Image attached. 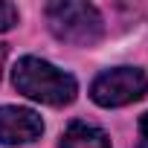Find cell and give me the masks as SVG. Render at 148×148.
<instances>
[{
	"mask_svg": "<svg viewBox=\"0 0 148 148\" xmlns=\"http://www.w3.org/2000/svg\"><path fill=\"white\" fill-rule=\"evenodd\" d=\"M12 82H15L18 93H23L35 102L52 105V108L70 105L79 93V84L70 73H64V70L52 67L49 61H41L35 55H26V58H21L15 64Z\"/></svg>",
	"mask_w": 148,
	"mask_h": 148,
	"instance_id": "1",
	"label": "cell"
},
{
	"mask_svg": "<svg viewBox=\"0 0 148 148\" xmlns=\"http://www.w3.org/2000/svg\"><path fill=\"white\" fill-rule=\"evenodd\" d=\"M47 23L58 41L76 44V47H93L105 32L99 9L93 3H76V0H55V3H49Z\"/></svg>",
	"mask_w": 148,
	"mask_h": 148,
	"instance_id": "2",
	"label": "cell"
},
{
	"mask_svg": "<svg viewBox=\"0 0 148 148\" xmlns=\"http://www.w3.org/2000/svg\"><path fill=\"white\" fill-rule=\"evenodd\" d=\"M148 93V79L139 67H116L105 70L90 84V99L102 108H122Z\"/></svg>",
	"mask_w": 148,
	"mask_h": 148,
	"instance_id": "3",
	"label": "cell"
},
{
	"mask_svg": "<svg viewBox=\"0 0 148 148\" xmlns=\"http://www.w3.org/2000/svg\"><path fill=\"white\" fill-rule=\"evenodd\" d=\"M44 134V122L29 108H0V145H23L35 142Z\"/></svg>",
	"mask_w": 148,
	"mask_h": 148,
	"instance_id": "4",
	"label": "cell"
},
{
	"mask_svg": "<svg viewBox=\"0 0 148 148\" xmlns=\"http://www.w3.org/2000/svg\"><path fill=\"white\" fill-rule=\"evenodd\" d=\"M58 148H110V139L102 128H93L87 122H73L64 131Z\"/></svg>",
	"mask_w": 148,
	"mask_h": 148,
	"instance_id": "5",
	"label": "cell"
},
{
	"mask_svg": "<svg viewBox=\"0 0 148 148\" xmlns=\"http://www.w3.org/2000/svg\"><path fill=\"white\" fill-rule=\"evenodd\" d=\"M15 23H18V9L12 3H3V0H0V32H9Z\"/></svg>",
	"mask_w": 148,
	"mask_h": 148,
	"instance_id": "6",
	"label": "cell"
},
{
	"mask_svg": "<svg viewBox=\"0 0 148 148\" xmlns=\"http://www.w3.org/2000/svg\"><path fill=\"white\" fill-rule=\"evenodd\" d=\"M139 148H148V113L139 119Z\"/></svg>",
	"mask_w": 148,
	"mask_h": 148,
	"instance_id": "7",
	"label": "cell"
},
{
	"mask_svg": "<svg viewBox=\"0 0 148 148\" xmlns=\"http://www.w3.org/2000/svg\"><path fill=\"white\" fill-rule=\"evenodd\" d=\"M3 61H6V47L0 44V70H3Z\"/></svg>",
	"mask_w": 148,
	"mask_h": 148,
	"instance_id": "8",
	"label": "cell"
}]
</instances>
